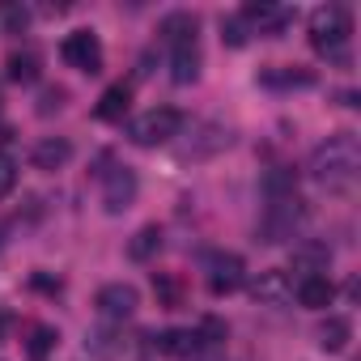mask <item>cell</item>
Listing matches in <instances>:
<instances>
[{
  "label": "cell",
  "mask_w": 361,
  "mask_h": 361,
  "mask_svg": "<svg viewBox=\"0 0 361 361\" xmlns=\"http://www.w3.org/2000/svg\"><path fill=\"white\" fill-rule=\"evenodd\" d=\"M310 178L319 188H327V192H344V188H353V178H357V170H361V145H357V136L353 132H336V136H327L314 153H310Z\"/></svg>",
  "instance_id": "6da1fadb"
},
{
  "label": "cell",
  "mask_w": 361,
  "mask_h": 361,
  "mask_svg": "<svg viewBox=\"0 0 361 361\" xmlns=\"http://www.w3.org/2000/svg\"><path fill=\"white\" fill-rule=\"evenodd\" d=\"M348 35H353V18L344 5H319L310 13V43L319 56L348 64Z\"/></svg>",
  "instance_id": "7a4b0ae2"
},
{
  "label": "cell",
  "mask_w": 361,
  "mask_h": 361,
  "mask_svg": "<svg viewBox=\"0 0 361 361\" xmlns=\"http://www.w3.org/2000/svg\"><path fill=\"white\" fill-rule=\"evenodd\" d=\"M302 226H306V204H302L298 196H276V200L264 209V217H259V226H255V238L268 243V247H276V243H289Z\"/></svg>",
  "instance_id": "3957f363"
},
{
  "label": "cell",
  "mask_w": 361,
  "mask_h": 361,
  "mask_svg": "<svg viewBox=\"0 0 361 361\" xmlns=\"http://www.w3.org/2000/svg\"><path fill=\"white\" fill-rule=\"evenodd\" d=\"M178 128H183V115H178L174 106H153V111H145L140 119H132L128 136H132V145H140V149H157V145L174 140Z\"/></svg>",
  "instance_id": "277c9868"
},
{
  "label": "cell",
  "mask_w": 361,
  "mask_h": 361,
  "mask_svg": "<svg viewBox=\"0 0 361 361\" xmlns=\"http://www.w3.org/2000/svg\"><path fill=\"white\" fill-rule=\"evenodd\" d=\"M136 192H140L136 174H132L128 166H115V170H106V178H102V209H106L111 217H119V213L132 209Z\"/></svg>",
  "instance_id": "5b68a950"
},
{
  "label": "cell",
  "mask_w": 361,
  "mask_h": 361,
  "mask_svg": "<svg viewBox=\"0 0 361 361\" xmlns=\"http://www.w3.org/2000/svg\"><path fill=\"white\" fill-rule=\"evenodd\" d=\"M230 140H234V136H230V128H221V123H192V132H188L183 149H178V157H188V161H204V157L221 153Z\"/></svg>",
  "instance_id": "8992f818"
},
{
  "label": "cell",
  "mask_w": 361,
  "mask_h": 361,
  "mask_svg": "<svg viewBox=\"0 0 361 361\" xmlns=\"http://www.w3.org/2000/svg\"><path fill=\"white\" fill-rule=\"evenodd\" d=\"M94 306H98V314H102L106 323H123V319H132V314H136L140 293H136V285L115 281V285H102V289H98Z\"/></svg>",
  "instance_id": "52a82bcc"
},
{
  "label": "cell",
  "mask_w": 361,
  "mask_h": 361,
  "mask_svg": "<svg viewBox=\"0 0 361 361\" xmlns=\"http://www.w3.org/2000/svg\"><path fill=\"white\" fill-rule=\"evenodd\" d=\"M64 60L77 68V73H102V43H98V35L94 30H73L68 39H64Z\"/></svg>",
  "instance_id": "ba28073f"
},
{
  "label": "cell",
  "mask_w": 361,
  "mask_h": 361,
  "mask_svg": "<svg viewBox=\"0 0 361 361\" xmlns=\"http://www.w3.org/2000/svg\"><path fill=\"white\" fill-rule=\"evenodd\" d=\"M243 276H247V264H243V255H213L209 259V289L217 293V298H226V293H234L238 285H243Z\"/></svg>",
  "instance_id": "9c48e42d"
},
{
  "label": "cell",
  "mask_w": 361,
  "mask_h": 361,
  "mask_svg": "<svg viewBox=\"0 0 361 361\" xmlns=\"http://www.w3.org/2000/svg\"><path fill=\"white\" fill-rule=\"evenodd\" d=\"M243 26H247V30H259V35H268V39H281V30L289 26V9L259 0V5H247V9H243Z\"/></svg>",
  "instance_id": "30bf717a"
},
{
  "label": "cell",
  "mask_w": 361,
  "mask_h": 361,
  "mask_svg": "<svg viewBox=\"0 0 361 361\" xmlns=\"http://www.w3.org/2000/svg\"><path fill=\"white\" fill-rule=\"evenodd\" d=\"M251 298H255L259 306H285V302L293 298V285H289L285 272L268 268V272H259V276L251 281Z\"/></svg>",
  "instance_id": "8fae6325"
},
{
  "label": "cell",
  "mask_w": 361,
  "mask_h": 361,
  "mask_svg": "<svg viewBox=\"0 0 361 361\" xmlns=\"http://www.w3.org/2000/svg\"><path fill=\"white\" fill-rule=\"evenodd\" d=\"M298 302H302L306 310H327V306L336 302V285H331V276H327V272H319V276H302V281H298Z\"/></svg>",
  "instance_id": "7c38bea8"
},
{
  "label": "cell",
  "mask_w": 361,
  "mask_h": 361,
  "mask_svg": "<svg viewBox=\"0 0 361 361\" xmlns=\"http://www.w3.org/2000/svg\"><path fill=\"white\" fill-rule=\"evenodd\" d=\"M68 157H73V140H64V136H47L30 153L35 170H60V166H68Z\"/></svg>",
  "instance_id": "4fadbf2b"
},
{
  "label": "cell",
  "mask_w": 361,
  "mask_h": 361,
  "mask_svg": "<svg viewBox=\"0 0 361 361\" xmlns=\"http://www.w3.org/2000/svg\"><path fill=\"white\" fill-rule=\"evenodd\" d=\"M161 353H170V357H200V348H204V331H161L157 340H153Z\"/></svg>",
  "instance_id": "5bb4252c"
},
{
  "label": "cell",
  "mask_w": 361,
  "mask_h": 361,
  "mask_svg": "<svg viewBox=\"0 0 361 361\" xmlns=\"http://www.w3.org/2000/svg\"><path fill=\"white\" fill-rule=\"evenodd\" d=\"M174 56H170V77H174V85H192L196 77H200V47L196 43H188V47H170Z\"/></svg>",
  "instance_id": "9a60e30c"
},
{
  "label": "cell",
  "mask_w": 361,
  "mask_h": 361,
  "mask_svg": "<svg viewBox=\"0 0 361 361\" xmlns=\"http://www.w3.org/2000/svg\"><path fill=\"white\" fill-rule=\"evenodd\" d=\"M196 30H200L196 13H170V18H161V39H166L170 47H188V43H196Z\"/></svg>",
  "instance_id": "2e32d148"
},
{
  "label": "cell",
  "mask_w": 361,
  "mask_h": 361,
  "mask_svg": "<svg viewBox=\"0 0 361 361\" xmlns=\"http://www.w3.org/2000/svg\"><path fill=\"white\" fill-rule=\"evenodd\" d=\"M128 106H132V85H111L102 98H98V106H94V115L98 119H106V123H119L123 115H128Z\"/></svg>",
  "instance_id": "e0dca14e"
},
{
  "label": "cell",
  "mask_w": 361,
  "mask_h": 361,
  "mask_svg": "<svg viewBox=\"0 0 361 361\" xmlns=\"http://www.w3.org/2000/svg\"><path fill=\"white\" fill-rule=\"evenodd\" d=\"M327 264H331L327 243H302V247H293V268L302 276H319V272H327Z\"/></svg>",
  "instance_id": "ac0fdd59"
},
{
  "label": "cell",
  "mask_w": 361,
  "mask_h": 361,
  "mask_svg": "<svg viewBox=\"0 0 361 361\" xmlns=\"http://www.w3.org/2000/svg\"><path fill=\"white\" fill-rule=\"evenodd\" d=\"M5 68H9V81H18V85H35L39 73H43V60H39V51H13Z\"/></svg>",
  "instance_id": "d6986e66"
},
{
  "label": "cell",
  "mask_w": 361,
  "mask_h": 361,
  "mask_svg": "<svg viewBox=\"0 0 361 361\" xmlns=\"http://www.w3.org/2000/svg\"><path fill=\"white\" fill-rule=\"evenodd\" d=\"M157 251H161V226H140V230L132 234V243H128V255H132L136 264L153 259Z\"/></svg>",
  "instance_id": "ffe728a7"
},
{
  "label": "cell",
  "mask_w": 361,
  "mask_h": 361,
  "mask_svg": "<svg viewBox=\"0 0 361 361\" xmlns=\"http://www.w3.org/2000/svg\"><path fill=\"white\" fill-rule=\"evenodd\" d=\"M348 336H353V323H348L344 314H327V323L319 327V344H323L327 353H340V348L348 344Z\"/></svg>",
  "instance_id": "44dd1931"
},
{
  "label": "cell",
  "mask_w": 361,
  "mask_h": 361,
  "mask_svg": "<svg viewBox=\"0 0 361 361\" xmlns=\"http://www.w3.org/2000/svg\"><path fill=\"white\" fill-rule=\"evenodd\" d=\"M56 344H60V331H56V327H47V323H39V327H30L26 353H30V361H47Z\"/></svg>",
  "instance_id": "7402d4cb"
},
{
  "label": "cell",
  "mask_w": 361,
  "mask_h": 361,
  "mask_svg": "<svg viewBox=\"0 0 361 361\" xmlns=\"http://www.w3.org/2000/svg\"><path fill=\"white\" fill-rule=\"evenodd\" d=\"M85 348L94 353V357H119V348H123V340H115V331H106V327H98V331H90V340H85Z\"/></svg>",
  "instance_id": "603a6c76"
},
{
  "label": "cell",
  "mask_w": 361,
  "mask_h": 361,
  "mask_svg": "<svg viewBox=\"0 0 361 361\" xmlns=\"http://www.w3.org/2000/svg\"><path fill=\"white\" fill-rule=\"evenodd\" d=\"M13 188H18V161L9 153H0V200H5Z\"/></svg>",
  "instance_id": "cb8c5ba5"
},
{
  "label": "cell",
  "mask_w": 361,
  "mask_h": 361,
  "mask_svg": "<svg viewBox=\"0 0 361 361\" xmlns=\"http://www.w3.org/2000/svg\"><path fill=\"white\" fill-rule=\"evenodd\" d=\"M0 18H5V26H9L13 35H22V30L30 26V9H26V5H5V9H0Z\"/></svg>",
  "instance_id": "d4e9b609"
},
{
  "label": "cell",
  "mask_w": 361,
  "mask_h": 361,
  "mask_svg": "<svg viewBox=\"0 0 361 361\" xmlns=\"http://www.w3.org/2000/svg\"><path fill=\"white\" fill-rule=\"evenodd\" d=\"M247 35H251V30L243 26V18H226V22H221V39H226L230 47H243V43H247Z\"/></svg>",
  "instance_id": "484cf974"
},
{
  "label": "cell",
  "mask_w": 361,
  "mask_h": 361,
  "mask_svg": "<svg viewBox=\"0 0 361 361\" xmlns=\"http://www.w3.org/2000/svg\"><path fill=\"white\" fill-rule=\"evenodd\" d=\"M64 90H43V98H39V115H51V111H60L64 106Z\"/></svg>",
  "instance_id": "4316f807"
},
{
  "label": "cell",
  "mask_w": 361,
  "mask_h": 361,
  "mask_svg": "<svg viewBox=\"0 0 361 361\" xmlns=\"http://www.w3.org/2000/svg\"><path fill=\"white\" fill-rule=\"evenodd\" d=\"M153 285L161 289V298H166V306H178V281H170V276H157Z\"/></svg>",
  "instance_id": "83f0119b"
}]
</instances>
